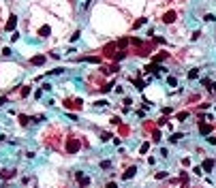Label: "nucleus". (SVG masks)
Returning <instances> with one entry per match:
<instances>
[{"instance_id":"72a5a7b5","label":"nucleus","mask_w":216,"mask_h":188,"mask_svg":"<svg viewBox=\"0 0 216 188\" xmlns=\"http://www.w3.org/2000/svg\"><path fill=\"white\" fill-rule=\"evenodd\" d=\"M109 139H114V137H111L109 133H103V141H109Z\"/></svg>"},{"instance_id":"7ed1b4c3","label":"nucleus","mask_w":216,"mask_h":188,"mask_svg":"<svg viewBox=\"0 0 216 188\" xmlns=\"http://www.w3.org/2000/svg\"><path fill=\"white\" fill-rule=\"evenodd\" d=\"M15 26H17V17L11 15L9 22H6V26H4V30H6V32H15Z\"/></svg>"},{"instance_id":"4be33fe9","label":"nucleus","mask_w":216,"mask_h":188,"mask_svg":"<svg viewBox=\"0 0 216 188\" xmlns=\"http://www.w3.org/2000/svg\"><path fill=\"white\" fill-rule=\"evenodd\" d=\"M30 94V86H22V96H28Z\"/></svg>"},{"instance_id":"1a4fd4ad","label":"nucleus","mask_w":216,"mask_h":188,"mask_svg":"<svg viewBox=\"0 0 216 188\" xmlns=\"http://www.w3.org/2000/svg\"><path fill=\"white\" fill-rule=\"evenodd\" d=\"M199 133L210 137V135H212V126H210V124H201V122H199Z\"/></svg>"},{"instance_id":"393cba45","label":"nucleus","mask_w":216,"mask_h":188,"mask_svg":"<svg viewBox=\"0 0 216 188\" xmlns=\"http://www.w3.org/2000/svg\"><path fill=\"white\" fill-rule=\"evenodd\" d=\"M208 143H210V145H216V135H210V137H208Z\"/></svg>"},{"instance_id":"cd10ccee","label":"nucleus","mask_w":216,"mask_h":188,"mask_svg":"<svg viewBox=\"0 0 216 188\" xmlns=\"http://www.w3.org/2000/svg\"><path fill=\"white\" fill-rule=\"evenodd\" d=\"M167 124H169L167 118H161V120H158V126H167Z\"/></svg>"},{"instance_id":"7c9ffc66","label":"nucleus","mask_w":216,"mask_h":188,"mask_svg":"<svg viewBox=\"0 0 216 188\" xmlns=\"http://www.w3.org/2000/svg\"><path fill=\"white\" fill-rule=\"evenodd\" d=\"M182 167H190V160L188 158H182Z\"/></svg>"},{"instance_id":"0eeeda50","label":"nucleus","mask_w":216,"mask_h":188,"mask_svg":"<svg viewBox=\"0 0 216 188\" xmlns=\"http://www.w3.org/2000/svg\"><path fill=\"white\" fill-rule=\"evenodd\" d=\"M135 173H137V167L133 165V167H129V169L122 173V180H130V178H135Z\"/></svg>"},{"instance_id":"bb28decb","label":"nucleus","mask_w":216,"mask_h":188,"mask_svg":"<svg viewBox=\"0 0 216 188\" xmlns=\"http://www.w3.org/2000/svg\"><path fill=\"white\" fill-rule=\"evenodd\" d=\"M201 84H203V86H208V88H212V86H214L210 79H201Z\"/></svg>"},{"instance_id":"f03ea898","label":"nucleus","mask_w":216,"mask_h":188,"mask_svg":"<svg viewBox=\"0 0 216 188\" xmlns=\"http://www.w3.org/2000/svg\"><path fill=\"white\" fill-rule=\"evenodd\" d=\"M216 160L214 158H206L203 160V165H201V169H203V173H212V169H214Z\"/></svg>"},{"instance_id":"9d476101","label":"nucleus","mask_w":216,"mask_h":188,"mask_svg":"<svg viewBox=\"0 0 216 188\" xmlns=\"http://www.w3.org/2000/svg\"><path fill=\"white\" fill-rule=\"evenodd\" d=\"M13 175H15V171H11V169H2V171H0V178H2V180H11Z\"/></svg>"},{"instance_id":"20e7f679","label":"nucleus","mask_w":216,"mask_h":188,"mask_svg":"<svg viewBox=\"0 0 216 188\" xmlns=\"http://www.w3.org/2000/svg\"><path fill=\"white\" fill-rule=\"evenodd\" d=\"M175 17H178V13H175V11H167V13L163 15V24H173V22H175Z\"/></svg>"},{"instance_id":"c85d7f7f","label":"nucleus","mask_w":216,"mask_h":188,"mask_svg":"<svg viewBox=\"0 0 216 188\" xmlns=\"http://www.w3.org/2000/svg\"><path fill=\"white\" fill-rule=\"evenodd\" d=\"M101 167H103V169H109V167H111V163H109V160H103V163H101Z\"/></svg>"},{"instance_id":"9b49d317","label":"nucleus","mask_w":216,"mask_h":188,"mask_svg":"<svg viewBox=\"0 0 216 188\" xmlns=\"http://www.w3.org/2000/svg\"><path fill=\"white\" fill-rule=\"evenodd\" d=\"M49 32H51V28H49V26H41V28H39V37H41V39L49 37Z\"/></svg>"},{"instance_id":"412c9836","label":"nucleus","mask_w":216,"mask_h":188,"mask_svg":"<svg viewBox=\"0 0 216 188\" xmlns=\"http://www.w3.org/2000/svg\"><path fill=\"white\" fill-rule=\"evenodd\" d=\"M186 118H188V113H186V111H180V113H178V120H180V122H184Z\"/></svg>"},{"instance_id":"f8f14e48","label":"nucleus","mask_w":216,"mask_h":188,"mask_svg":"<svg viewBox=\"0 0 216 188\" xmlns=\"http://www.w3.org/2000/svg\"><path fill=\"white\" fill-rule=\"evenodd\" d=\"M77 180H79V184H82V186H88V184H90V178H88V175H84V173H77Z\"/></svg>"},{"instance_id":"a878e982","label":"nucleus","mask_w":216,"mask_h":188,"mask_svg":"<svg viewBox=\"0 0 216 188\" xmlns=\"http://www.w3.org/2000/svg\"><path fill=\"white\" fill-rule=\"evenodd\" d=\"M152 137H154L152 141H161V133H158V131H154V133H152Z\"/></svg>"},{"instance_id":"5701e85b","label":"nucleus","mask_w":216,"mask_h":188,"mask_svg":"<svg viewBox=\"0 0 216 188\" xmlns=\"http://www.w3.org/2000/svg\"><path fill=\"white\" fill-rule=\"evenodd\" d=\"M165 178H167V171H158L156 173V180H165Z\"/></svg>"},{"instance_id":"2eb2a0df","label":"nucleus","mask_w":216,"mask_h":188,"mask_svg":"<svg viewBox=\"0 0 216 188\" xmlns=\"http://www.w3.org/2000/svg\"><path fill=\"white\" fill-rule=\"evenodd\" d=\"M199 77V69H190L188 71V79H197Z\"/></svg>"},{"instance_id":"f3484780","label":"nucleus","mask_w":216,"mask_h":188,"mask_svg":"<svg viewBox=\"0 0 216 188\" xmlns=\"http://www.w3.org/2000/svg\"><path fill=\"white\" fill-rule=\"evenodd\" d=\"M180 139H182V133H173L171 137H169V141H171V143H178Z\"/></svg>"},{"instance_id":"c9c22d12","label":"nucleus","mask_w":216,"mask_h":188,"mask_svg":"<svg viewBox=\"0 0 216 188\" xmlns=\"http://www.w3.org/2000/svg\"><path fill=\"white\" fill-rule=\"evenodd\" d=\"M4 103H6V98H0V105H4Z\"/></svg>"},{"instance_id":"f704fd0d","label":"nucleus","mask_w":216,"mask_h":188,"mask_svg":"<svg viewBox=\"0 0 216 188\" xmlns=\"http://www.w3.org/2000/svg\"><path fill=\"white\" fill-rule=\"evenodd\" d=\"M105 188H118V184H116V182H109V184H107Z\"/></svg>"},{"instance_id":"ddd939ff","label":"nucleus","mask_w":216,"mask_h":188,"mask_svg":"<svg viewBox=\"0 0 216 188\" xmlns=\"http://www.w3.org/2000/svg\"><path fill=\"white\" fill-rule=\"evenodd\" d=\"M32 120H34V118H28L26 113H22V116H19V122H22V126H28Z\"/></svg>"},{"instance_id":"e433bc0d","label":"nucleus","mask_w":216,"mask_h":188,"mask_svg":"<svg viewBox=\"0 0 216 188\" xmlns=\"http://www.w3.org/2000/svg\"><path fill=\"white\" fill-rule=\"evenodd\" d=\"M212 90H214V94H216V84H214V86H212Z\"/></svg>"},{"instance_id":"c756f323","label":"nucleus","mask_w":216,"mask_h":188,"mask_svg":"<svg viewBox=\"0 0 216 188\" xmlns=\"http://www.w3.org/2000/svg\"><path fill=\"white\" fill-rule=\"evenodd\" d=\"M167 84H169V86H175L178 81H175V77H167Z\"/></svg>"},{"instance_id":"6e6552de","label":"nucleus","mask_w":216,"mask_h":188,"mask_svg":"<svg viewBox=\"0 0 216 188\" xmlns=\"http://www.w3.org/2000/svg\"><path fill=\"white\" fill-rule=\"evenodd\" d=\"M167 56H169L167 51H158V53H156V56H154L152 60H154V64H161L163 60H167Z\"/></svg>"},{"instance_id":"39448f33","label":"nucleus","mask_w":216,"mask_h":188,"mask_svg":"<svg viewBox=\"0 0 216 188\" xmlns=\"http://www.w3.org/2000/svg\"><path fill=\"white\" fill-rule=\"evenodd\" d=\"M158 71H165V69H163L161 64H154V62H152V64H148L141 73H158Z\"/></svg>"},{"instance_id":"dca6fc26","label":"nucleus","mask_w":216,"mask_h":188,"mask_svg":"<svg viewBox=\"0 0 216 188\" xmlns=\"http://www.w3.org/2000/svg\"><path fill=\"white\" fill-rule=\"evenodd\" d=\"M130 81H133V84L137 86V90H143V88H146V84H143L141 79H133V77H130Z\"/></svg>"},{"instance_id":"4468645a","label":"nucleus","mask_w":216,"mask_h":188,"mask_svg":"<svg viewBox=\"0 0 216 188\" xmlns=\"http://www.w3.org/2000/svg\"><path fill=\"white\" fill-rule=\"evenodd\" d=\"M84 62H90V64H98L101 62V58H96V56H88V58H82Z\"/></svg>"},{"instance_id":"473e14b6","label":"nucleus","mask_w":216,"mask_h":188,"mask_svg":"<svg viewBox=\"0 0 216 188\" xmlns=\"http://www.w3.org/2000/svg\"><path fill=\"white\" fill-rule=\"evenodd\" d=\"M203 19H206V22H216V17H214V15H206Z\"/></svg>"},{"instance_id":"423d86ee","label":"nucleus","mask_w":216,"mask_h":188,"mask_svg":"<svg viewBox=\"0 0 216 188\" xmlns=\"http://www.w3.org/2000/svg\"><path fill=\"white\" fill-rule=\"evenodd\" d=\"M45 60H47V56H34V58H30V64H34V66H41V64H45Z\"/></svg>"},{"instance_id":"a211bd4d","label":"nucleus","mask_w":216,"mask_h":188,"mask_svg":"<svg viewBox=\"0 0 216 188\" xmlns=\"http://www.w3.org/2000/svg\"><path fill=\"white\" fill-rule=\"evenodd\" d=\"M130 43V39H120V41H118V43H116V45L120 47V49H122V47H126Z\"/></svg>"},{"instance_id":"2f4dec72","label":"nucleus","mask_w":216,"mask_h":188,"mask_svg":"<svg viewBox=\"0 0 216 188\" xmlns=\"http://www.w3.org/2000/svg\"><path fill=\"white\" fill-rule=\"evenodd\" d=\"M171 111H173L171 107H163V113H165V116H169V113H171Z\"/></svg>"},{"instance_id":"aec40b11","label":"nucleus","mask_w":216,"mask_h":188,"mask_svg":"<svg viewBox=\"0 0 216 188\" xmlns=\"http://www.w3.org/2000/svg\"><path fill=\"white\" fill-rule=\"evenodd\" d=\"M143 24H146V17H139V19L133 24V28H139V26H143Z\"/></svg>"},{"instance_id":"6ab92c4d","label":"nucleus","mask_w":216,"mask_h":188,"mask_svg":"<svg viewBox=\"0 0 216 188\" xmlns=\"http://www.w3.org/2000/svg\"><path fill=\"white\" fill-rule=\"evenodd\" d=\"M148 150H150V141H146V143H141V147H139V152H141V154H146Z\"/></svg>"},{"instance_id":"f257e3e1","label":"nucleus","mask_w":216,"mask_h":188,"mask_svg":"<svg viewBox=\"0 0 216 188\" xmlns=\"http://www.w3.org/2000/svg\"><path fill=\"white\" fill-rule=\"evenodd\" d=\"M79 147H82V141H79V139H69V141H66V152H69V154L79 152Z\"/></svg>"},{"instance_id":"b1692460","label":"nucleus","mask_w":216,"mask_h":188,"mask_svg":"<svg viewBox=\"0 0 216 188\" xmlns=\"http://www.w3.org/2000/svg\"><path fill=\"white\" fill-rule=\"evenodd\" d=\"M193 173H195V175H201L203 169H201V167H193Z\"/></svg>"}]
</instances>
